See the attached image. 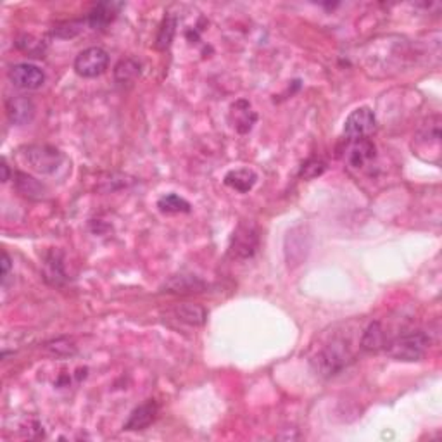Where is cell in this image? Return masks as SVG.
I'll use <instances>...</instances> for the list:
<instances>
[{
	"instance_id": "cell-17",
	"label": "cell",
	"mask_w": 442,
	"mask_h": 442,
	"mask_svg": "<svg viewBox=\"0 0 442 442\" xmlns=\"http://www.w3.org/2000/svg\"><path fill=\"white\" fill-rule=\"evenodd\" d=\"M43 277H45V280L52 285H61L63 282H66V273H64L63 259H61V256H57L56 252H52V255L47 257V261H45Z\"/></svg>"
},
{
	"instance_id": "cell-16",
	"label": "cell",
	"mask_w": 442,
	"mask_h": 442,
	"mask_svg": "<svg viewBox=\"0 0 442 442\" xmlns=\"http://www.w3.org/2000/svg\"><path fill=\"white\" fill-rule=\"evenodd\" d=\"M175 314H177L180 322L188 323V325H202L206 322V311L199 304H192V302H183V304L177 306Z\"/></svg>"
},
{
	"instance_id": "cell-6",
	"label": "cell",
	"mask_w": 442,
	"mask_h": 442,
	"mask_svg": "<svg viewBox=\"0 0 442 442\" xmlns=\"http://www.w3.org/2000/svg\"><path fill=\"white\" fill-rule=\"evenodd\" d=\"M376 118L375 113L370 108H358L347 116L344 123V135L347 140H359V138H368V135L375 130Z\"/></svg>"
},
{
	"instance_id": "cell-3",
	"label": "cell",
	"mask_w": 442,
	"mask_h": 442,
	"mask_svg": "<svg viewBox=\"0 0 442 442\" xmlns=\"http://www.w3.org/2000/svg\"><path fill=\"white\" fill-rule=\"evenodd\" d=\"M24 159L30 168L40 175H51L63 165L64 154L52 145H30L24 149Z\"/></svg>"
},
{
	"instance_id": "cell-20",
	"label": "cell",
	"mask_w": 442,
	"mask_h": 442,
	"mask_svg": "<svg viewBox=\"0 0 442 442\" xmlns=\"http://www.w3.org/2000/svg\"><path fill=\"white\" fill-rule=\"evenodd\" d=\"M175 31H177V19H175L173 16H166L161 28H159L158 38H155V47H158L159 51L170 48V45L175 38Z\"/></svg>"
},
{
	"instance_id": "cell-9",
	"label": "cell",
	"mask_w": 442,
	"mask_h": 442,
	"mask_svg": "<svg viewBox=\"0 0 442 442\" xmlns=\"http://www.w3.org/2000/svg\"><path fill=\"white\" fill-rule=\"evenodd\" d=\"M158 403L154 399H147L145 403H142L140 406H137L130 413L128 420L123 425V428L125 431H144L150 423H154V420L158 418Z\"/></svg>"
},
{
	"instance_id": "cell-12",
	"label": "cell",
	"mask_w": 442,
	"mask_h": 442,
	"mask_svg": "<svg viewBox=\"0 0 442 442\" xmlns=\"http://www.w3.org/2000/svg\"><path fill=\"white\" fill-rule=\"evenodd\" d=\"M123 7V4L120 2H101L97 4L96 7H93L92 11L88 12V18H87V23L90 24L92 28H106L109 23H113L114 19H116L118 12H120V9Z\"/></svg>"
},
{
	"instance_id": "cell-2",
	"label": "cell",
	"mask_w": 442,
	"mask_h": 442,
	"mask_svg": "<svg viewBox=\"0 0 442 442\" xmlns=\"http://www.w3.org/2000/svg\"><path fill=\"white\" fill-rule=\"evenodd\" d=\"M431 339L423 332H409L387 342V354L399 361H418L427 353Z\"/></svg>"
},
{
	"instance_id": "cell-14",
	"label": "cell",
	"mask_w": 442,
	"mask_h": 442,
	"mask_svg": "<svg viewBox=\"0 0 442 442\" xmlns=\"http://www.w3.org/2000/svg\"><path fill=\"white\" fill-rule=\"evenodd\" d=\"M386 330H384L382 323L374 322L366 327V330L361 335V349L368 351V353H376V351L386 347Z\"/></svg>"
},
{
	"instance_id": "cell-4",
	"label": "cell",
	"mask_w": 442,
	"mask_h": 442,
	"mask_svg": "<svg viewBox=\"0 0 442 442\" xmlns=\"http://www.w3.org/2000/svg\"><path fill=\"white\" fill-rule=\"evenodd\" d=\"M109 66V54L102 47H88L75 59V71L81 78L101 76Z\"/></svg>"
},
{
	"instance_id": "cell-7",
	"label": "cell",
	"mask_w": 442,
	"mask_h": 442,
	"mask_svg": "<svg viewBox=\"0 0 442 442\" xmlns=\"http://www.w3.org/2000/svg\"><path fill=\"white\" fill-rule=\"evenodd\" d=\"M9 80L16 88L38 90L45 83V73L36 64L19 63L9 69Z\"/></svg>"
},
{
	"instance_id": "cell-11",
	"label": "cell",
	"mask_w": 442,
	"mask_h": 442,
	"mask_svg": "<svg viewBox=\"0 0 442 442\" xmlns=\"http://www.w3.org/2000/svg\"><path fill=\"white\" fill-rule=\"evenodd\" d=\"M204 289H206V282L200 280L199 277L190 275V273L173 275L165 285H163V292L170 294H194V292H202Z\"/></svg>"
},
{
	"instance_id": "cell-5",
	"label": "cell",
	"mask_w": 442,
	"mask_h": 442,
	"mask_svg": "<svg viewBox=\"0 0 442 442\" xmlns=\"http://www.w3.org/2000/svg\"><path fill=\"white\" fill-rule=\"evenodd\" d=\"M259 247V233L252 223H240L233 232L230 255L239 259H249L256 255Z\"/></svg>"
},
{
	"instance_id": "cell-10",
	"label": "cell",
	"mask_w": 442,
	"mask_h": 442,
	"mask_svg": "<svg viewBox=\"0 0 442 442\" xmlns=\"http://www.w3.org/2000/svg\"><path fill=\"white\" fill-rule=\"evenodd\" d=\"M347 165L353 168H363L375 158V144L370 138H359V140H349L346 154Z\"/></svg>"
},
{
	"instance_id": "cell-13",
	"label": "cell",
	"mask_w": 442,
	"mask_h": 442,
	"mask_svg": "<svg viewBox=\"0 0 442 442\" xmlns=\"http://www.w3.org/2000/svg\"><path fill=\"white\" fill-rule=\"evenodd\" d=\"M257 175L249 168H239V170L228 171L227 177H225V185H228L237 192H245L251 190L256 185Z\"/></svg>"
},
{
	"instance_id": "cell-1",
	"label": "cell",
	"mask_w": 442,
	"mask_h": 442,
	"mask_svg": "<svg viewBox=\"0 0 442 442\" xmlns=\"http://www.w3.org/2000/svg\"><path fill=\"white\" fill-rule=\"evenodd\" d=\"M354 354L351 351L349 342L344 339H334L327 344L325 347L314 356L313 365L320 375L330 376L339 374L344 370L351 361H353Z\"/></svg>"
},
{
	"instance_id": "cell-24",
	"label": "cell",
	"mask_w": 442,
	"mask_h": 442,
	"mask_svg": "<svg viewBox=\"0 0 442 442\" xmlns=\"http://www.w3.org/2000/svg\"><path fill=\"white\" fill-rule=\"evenodd\" d=\"M2 182L6 183V182H9V166H7V163H6V159H4L2 161Z\"/></svg>"
},
{
	"instance_id": "cell-21",
	"label": "cell",
	"mask_w": 442,
	"mask_h": 442,
	"mask_svg": "<svg viewBox=\"0 0 442 442\" xmlns=\"http://www.w3.org/2000/svg\"><path fill=\"white\" fill-rule=\"evenodd\" d=\"M325 163L318 158H311L306 163H302L301 170H299V177L304 178V180H313L325 171Z\"/></svg>"
},
{
	"instance_id": "cell-15",
	"label": "cell",
	"mask_w": 442,
	"mask_h": 442,
	"mask_svg": "<svg viewBox=\"0 0 442 442\" xmlns=\"http://www.w3.org/2000/svg\"><path fill=\"white\" fill-rule=\"evenodd\" d=\"M16 188L19 190V194H23L28 199H42L45 192H47L38 180L26 173L16 175Z\"/></svg>"
},
{
	"instance_id": "cell-8",
	"label": "cell",
	"mask_w": 442,
	"mask_h": 442,
	"mask_svg": "<svg viewBox=\"0 0 442 442\" xmlns=\"http://www.w3.org/2000/svg\"><path fill=\"white\" fill-rule=\"evenodd\" d=\"M6 113L7 118L12 125H28V123L34 121L35 113H36V106L35 102L30 99V97L24 96H16L11 97L6 104Z\"/></svg>"
},
{
	"instance_id": "cell-22",
	"label": "cell",
	"mask_w": 442,
	"mask_h": 442,
	"mask_svg": "<svg viewBox=\"0 0 442 442\" xmlns=\"http://www.w3.org/2000/svg\"><path fill=\"white\" fill-rule=\"evenodd\" d=\"M83 21H66V23H61L57 24L54 28V35L59 36V38H73L83 30Z\"/></svg>"
},
{
	"instance_id": "cell-23",
	"label": "cell",
	"mask_w": 442,
	"mask_h": 442,
	"mask_svg": "<svg viewBox=\"0 0 442 442\" xmlns=\"http://www.w3.org/2000/svg\"><path fill=\"white\" fill-rule=\"evenodd\" d=\"M9 269H11V257L6 251H4L2 252V282H6L7 275H9Z\"/></svg>"
},
{
	"instance_id": "cell-18",
	"label": "cell",
	"mask_w": 442,
	"mask_h": 442,
	"mask_svg": "<svg viewBox=\"0 0 442 442\" xmlns=\"http://www.w3.org/2000/svg\"><path fill=\"white\" fill-rule=\"evenodd\" d=\"M138 76H140V64L133 59H123L114 68V78L121 85L133 83Z\"/></svg>"
},
{
	"instance_id": "cell-19",
	"label": "cell",
	"mask_w": 442,
	"mask_h": 442,
	"mask_svg": "<svg viewBox=\"0 0 442 442\" xmlns=\"http://www.w3.org/2000/svg\"><path fill=\"white\" fill-rule=\"evenodd\" d=\"M158 207L161 212L166 215H177V212H190V204L185 199L180 197L177 194H168L163 195L158 200Z\"/></svg>"
}]
</instances>
